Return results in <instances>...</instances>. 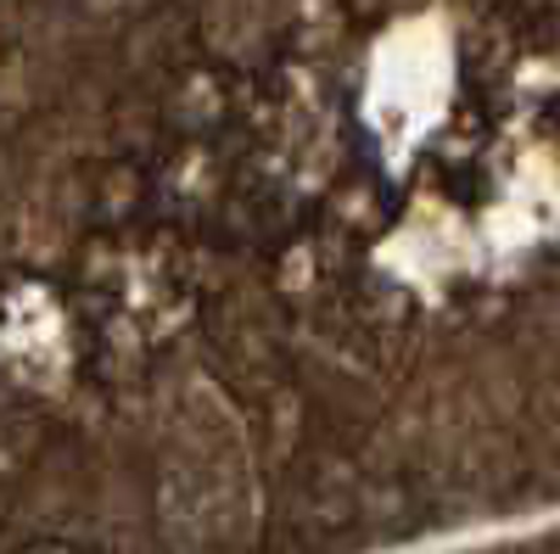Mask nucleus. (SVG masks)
Wrapping results in <instances>:
<instances>
[{"label":"nucleus","mask_w":560,"mask_h":554,"mask_svg":"<svg viewBox=\"0 0 560 554\" xmlns=\"http://www.w3.org/2000/svg\"><path fill=\"white\" fill-rule=\"evenodd\" d=\"M18 554H84L79 543H28V549H18Z\"/></svg>","instance_id":"nucleus-1"},{"label":"nucleus","mask_w":560,"mask_h":554,"mask_svg":"<svg viewBox=\"0 0 560 554\" xmlns=\"http://www.w3.org/2000/svg\"><path fill=\"white\" fill-rule=\"evenodd\" d=\"M555 554H560V549H555Z\"/></svg>","instance_id":"nucleus-2"}]
</instances>
